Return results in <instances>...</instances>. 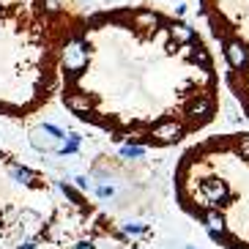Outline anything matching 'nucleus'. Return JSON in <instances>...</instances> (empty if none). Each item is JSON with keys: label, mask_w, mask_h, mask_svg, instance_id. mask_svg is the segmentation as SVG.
<instances>
[{"label": "nucleus", "mask_w": 249, "mask_h": 249, "mask_svg": "<svg viewBox=\"0 0 249 249\" xmlns=\"http://www.w3.org/2000/svg\"><path fill=\"white\" fill-rule=\"evenodd\" d=\"M85 63H88V50H85V41H82L80 36L69 38L66 47H63V69H66L69 80H77V77H80V71L85 69Z\"/></svg>", "instance_id": "obj_1"}, {"label": "nucleus", "mask_w": 249, "mask_h": 249, "mask_svg": "<svg viewBox=\"0 0 249 249\" xmlns=\"http://www.w3.org/2000/svg\"><path fill=\"white\" fill-rule=\"evenodd\" d=\"M225 58L235 71H247L249 69V47L241 38H227L225 41Z\"/></svg>", "instance_id": "obj_2"}, {"label": "nucleus", "mask_w": 249, "mask_h": 249, "mask_svg": "<svg viewBox=\"0 0 249 249\" xmlns=\"http://www.w3.org/2000/svg\"><path fill=\"white\" fill-rule=\"evenodd\" d=\"M213 115V99L211 96H197V99H192L189 102V110H186V118H189L192 124H205V121H211Z\"/></svg>", "instance_id": "obj_3"}, {"label": "nucleus", "mask_w": 249, "mask_h": 249, "mask_svg": "<svg viewBox=\"0 0 249 249\" xmlns=\"http://www.w3.org/2000/svg\"><path fill=\"white\" fill-rule=\"evenodd\" d=\"M186 134V126L183 124H178V121H167V124H161V126H156L154 132H151V137L154 140H159V142H178V140Z\"/></svg>", "instance_id": "obj_4"}, {"label": "nucleus", "mask_w": 249, "mask_h": 249, "mask_svg": "<svg viewBox=\"0 0 249 249\" xmlns=\"http://www.w3.org/2000/svg\"><path fill=\"white\" fill-rule=\"evenodd\" d=\"M200 192H203V197L211 205H219L227 200V186L222 181H216V178H205V181L200 183Z\"/></svg>", "instance_id": "obj_5"}, {"label": "nucleus", "mask_w": 249, "mask_h": 249, "mask_svg": "<svg viewBox=\"0 0 249 249\" xmlns=\"http://www.w3.org/2000/svg\"><path fill=\"white\" fill-rule=\"evenodd\" d=\"M63 102L71 112H90V107H93V99L88 93H69Z\"/></svg>", "instance_id": "obj_6"}, {"label": "nucleus", "mask_w": 249, "mask_h": 249, "mask_svg": "<svg viewBox=\"0 0 249 249\" xmlns=\"http://www.w3.org/2000/svg\"><path fill=\"white\" fill-rule=\"evenodd\" d=\"M170 36L176 38L178 44H186V41H195V28H189L186 22H173L170 25Z\"/></svg>", "instance_id": "obj_7"}, {"label": "nucleus", "mask_w": 249, "mask_h": 249, "mask_svg": "<svg viewBox=\"0 0 249 249\" xmlns=\"http://www.w3.org/2000/svg\"><path fill=\"white\" fill-rule=\"evenodd\" d=\"M11 173H14V178H17L19 183H28V186H36V183H38V176H36V173H30L28 167L11 164Z\"/></svg>", "instance_id": "obj_8"}, {"label": "nucleus", "mask_w": 249, "mask_h": 249, "mask_svg": "<svg viewBox=\"0 0 249 249\" xmlns=\"http://www.w3.org/2000/svg\"><path fill=\"white\" fill-rule=\"evenodd\" d=\"M134 25H140V28H156L159 25V14L156 11H137L134 14Z\"/></svg>", "instance_id": "obj_9"}, {"label": "nucleus", "mask_w": 249, "mask_h": 249, "mask_svg": "<svg viewBox=\"0 0 249 249\" xmlns=\"http://www.w3.org/2000/svg\"><path fill=\"white\" fill-rule=\"evenodd\" d=\"M80 142H82V137H80V134H69V142H66L63 148H60V156L77 154V151H80Z\"/></svg>", "instance_id": "obj_10"}, {"label": "nucleus", "mask_w": 249, "mask_h": 249, "mask_svg": "<svg viewBox=\"0 0 249 249\" xmlns=\"http://www.w3.org/2000/svg\"><path fill=\"white\" fill-rule=\"evenodd\" d=\"M203 219H205V225H208V227H219V230H225V216H222L219 211L203 213Z\"/></svg>", "instance_id": "obj_11"}, {"label": "nucleus", "mask_w": 249, "mask_h": 249, "mask_svg": "<svg viewBox=\"0 0 249 249\" xmlns=\"http://www.w3.org/2000/svg\"><path fill=\"white\" fill-rule=\"evenodd\" d=\"M121 154H124L126 159H140V156L145 154V148H142V145H132V142H129V145L121 151Z\"/></svg>", "instance_id": "obj_12"}, {"label": "nucleus", "mask_w": 249, "mask_h": 249, "mask_svg": "<svg viewBox=\"0 0 249 249\" xmlns=\"http://www.w3.org/2000/svg\"><path fill=\"white\" fill-rule=\"evenodd\" d=\"M124 233L126 235H142V233H148V225H137V222H129V225H124Z\"/></svg>", "instance_id": "obj_13"}, {"label": "nucleus", "mask_w": 249, "mask_h": 249, "mask_svg": "<svg viewBox=\"0 0 249 249\" xmlns=\"http://www.w3.org/2000/svg\"><path fill=\"white\" fill-rule=\"evenodd\" d=\"M60 192H63V195H66V197L71 200L74 205H82V197H80V195H77V192L71 189V186H69V183H60Z\"/></svg>", "instance_id": "obj_14"}, {"label": "nucleus", "mask_w": 249, "mask_h": 249, "mask_svg": "<svg viewBox=\"0 0 249 249\" xmlns=\"http://www.w3.org/2000/svg\"><path fill=\"white\" fill-rule=\"evenodd\" d=\"M238 154H241L244 159H249V134H244V137L238 140Z\"/></svg>", "instance_id": "obj_15"}, {"label": "nucleus", "mask_w": 249, "mask_h": 249, "mask_svg": "<svg viewBox=\"0 0 249 249\" xmlns=\"http://www.w3.org/2000/svg\"><path fill=\"white\" fill-rule=\"evenodd\" d=\"M41 129H44L47 134H52V137H55V140H63V137H66V134L60 132L58 126H52V124H44V126H41Z\"/></svg>", "instance_id": "obj_16"}, {"label": "nucleus", "mask_w": 249, "mask_h": 249, "mask_svg": "<svg viewBox=\"0 0 249 249\" xmlns=\"http://www.w3.org/2000/svg\"><path fill=\"white\" fill-rule=\"evenodd\" d=\"M112 186H99V189H96V195H99V197H112Z\"/></svg>", "instance_id": "obj_17"}, {"label": "nucleus", "mask_w": 249, "mask_h": 249, "mask_svg": "<svg viewBox=\"0 0 249 249\" xmlns=\"http://www.w3.org/2000/svg\"><path fill=\"white\" fill-rule=\"evenodd\" d=\"M74 183H77L80 189H90V183H88V178H85V176H77V178H74Z\"/></svg>", "instance_id": "obj_18"}, {"label": "nucleus", "mask_w": 249, "mask_h": 249, "mask_svg": "<svg viewBox=\"0 0 249 249\" xmlns=\"http://www.w3.org/2000/svg\"><path fill=\"white\" fill-rule=\"evenodd\" d=\"M74 249H96V247H93V241H80Z\"/></svg>", "instance_id": "obj_19"}, {"label": "nucleus", "mask_w": 249, "mask_h": 249, "mask_svg": "<svg viewBox=\"0 0 249 249\" xmlns=\"http://www.w3.org/2000/svg\"><path fill=\"white\" fill-rule=\"evenodd\" d=\"M176 14H178V17L186 14V6H183V3H178V6H176Z\"/></svg>", "instance_id": "obj_20"}, {"label": "nucleus", "mask_w": 249, "mask_h": 249, "mask_svg": "<svg viewBox=\"0 0 249 249\" xmlns=\"http://www.w3.org/2000/svg\"><path fill=\"white\" fill-rule=\"evenodd\" d=\"M19 249H36V244H33V241H25V244H22V247H19Z\"/></svg>", "instance_id": "obj_21"}, {"label": "nucleus", "mask_w": 249, "mask_h": 249, "mask_svg": "<svg viewBox=\"0 0 249 249\" xmlns=\"http://www.w3.org/2000/svg\"><path fill=\"white\" fill-rule=\"evenodd\" d=\"M186 249H195V247H186Z\"/></svg>", "instance_id": "obj_22"}]
</instances>
